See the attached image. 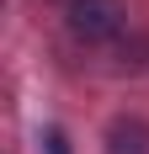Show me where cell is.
<instances>
[{
	"mask_svg": "<svg viewBox=\"0 0 149 154\" xmlns=\"http://www.w3.org/2000/svg\"><path fill=\"white\" fill-rule=\"evenodd\" d=\"M64 16H69V32L80 43H117L128 27V11L117 0H69Z\"/></svg>",
	"mask_w": 149,
	"mask_h": 154,
	"instance_id": "obj_1",
	"label": "cell"
},
{
	"mask_svg": "<svg viewBox=\"0 0 149 154\" xmlns=\"http://www.w3.org/2000/svg\"><path fill=\"white\" fill-rule=\"evenodd\" d=\"M106 154H149V128L138 117H117L106 128Z\"/></svg>",
	"mask_w": 149,
	"mask_h": 154,
	"instance_id": "obj_2",
	"label": "cell"
},
{
	"mask_svg": "<svg viewBox=\"0 0 149 154\" xmlns=\"http://www.w3.org/2000/svg\"><path fill=\"white\" fill-rule=\"evenodd\" d=\"M43 143H48V154H69V138H64L59 128H48V133H43Z\"/></svg>",
	"mask_w": 149,
	"mask_h": 154,
	"instance_id": "obj_3",
	"label": "cell"
}]
</instances>
